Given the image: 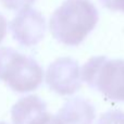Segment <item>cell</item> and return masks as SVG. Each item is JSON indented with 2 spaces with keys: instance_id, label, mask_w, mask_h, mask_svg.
<instances>
[{
  "instance_id": "cell-9",
  "label": "cell",
  "mask_w": 124,
  "mask_h": 124,
  "mask_svg": "<svg viewBox=\"0 0 124 124\" xmlns=\"http://www.w3.org/2000/svg\"><path fill=\"white\" fill-rule=\"evenodd\" d=\"M4 8L10 10H23L30 8L31 4L35 2V0H0Z\"/></svg>"
},
{
  "instance_id": "cell-12",
  "label": "cell",
  "mask_w": 124,
  "mask_h": 124,
  "mask_svg": "<svg viewBox=\"0 0 124 124\" xmlns=\"http://www.w3.org/2000/svg\"><path fill=\"white\" fill-rule=\"evenodd\" d=\"M7 33V20L3 15L0 13V43L2 41V39L4 38Z\"/></svg>"
},
{
  "instance_id": "cell-2",
  "label": "cell",
  "mask_w": 124,
  "mask_h": 124,
  "mask_svg": "<svg viewBox=\"0 0 124 124\" xmlns=\"http://www.w3.org/2000/svg\"><path fill=\"white\" fill-rule=\"evenodd\" d=\"M44 72L37 61L10 47L0 48V79L16 93L35 90Z\"/></svg>"
},
{
  "instance_id": "cell-3",
  "label": "cell",
  "mask_w": 124,
  "mask_h": 124,
  "mask_svg": "<svg viewBox=\"0 0 124 124\" xmlns=\"http://www.w3.org/2000/svg\"><path fill=\"white\" fill-rule=\"evenodd\" d=\"M81 78L108 99L124 102V60L93 57L83 65Z\"/></svg>"
},
{
  "instance_id": "cell-5",
  "label": "cell",
  "mask_w": 124,
  "mask_h": 124,
  "mask_svg": "<svg viewBox=\"0 0 124 124\" xmlns=\"http://www.w3.org/2000/svg\"><path fill=\"white\" fill-rule=\"evenodd\" d=\"M10 31L13 38L20 45L32 47L37 45L45 36V17L35 9H23L11 21Z\"/></svg>"
},
{
  "instance_id": "cell-6",
  "label": "cell",
  "mask_w": 124,
  "mask_h": 124,
  "mask_svg": "<svg viewBox=\"0 0 124 124\" xmlns=\"http://www.w3.org/2000/svg\"><path fill=\"white\" fill-rule=\"evenodd\" d=\"M56 116L60 124H93L95 108L88 100L75 97L64 103Z\"/></svg>"
},
{
  "instance_id": "cell-10",
  "label": "cell",
  "mask_w": 124,
  "mask_h": 124,
  "mask_svg": "<svg viewBox=\"0 0 124 124\" xmlns=\"http://www.w3.org/2000/svg\"><path fill=\"white\" fill-rule=\"evenodd\" d=\"M99 1L107 9L124 12V0H99Z\"/></svg>"
},
{
  "instance_id": "cell-13",
  "label": "cell",
  "mask_w": 124,
  "mask_h": 124,
  "mask_svg": "<svg viewBox=\"0 0 124 124\" xmlns=\"http://www.w3.org/2000/svg\"><path fill=\"white\" fill-rule=\"evenodd\" d=\"M0 124H8V123H6V122H1V121H0Z\"/></svg>"
},
{
  "instance_id": "cell-8",
  "label": "cell",
  "mask_w": 124,
  "mask_h": 124,
  "mask_svg": "<svg viewBox=\"0 0 124 124\" xmlns=\"http://www.w3.org/2000/svg\"><path fill=\"white\" fill-rule=\"evenodd\" d=\"M97 124H124V112L120 110H110L101 114Z\"/></svg>"
},
{
  "instance_id": "cell-11",
  "label": "cell",
  "mask_w": 124,
  "mask_h": 124,
  "mask_svg": "<svg viewBox=\"0 0 124 124\" xmlns=\"http://www.w3.org/2000/svg\"><path fill=\"white\" fill-rule=\"evenodd\" d=\"M35 124H60L56 116H52L50 113H46L40 120H38Z\"/></svg>"
},
{
  "instance_id": "cell-4",
  "label": "cell",
  "mask_w": 124,
  "mask_h": 124,
  "mask_svg": "<svg viewBox=\"0 0 124 124\" xmlns=\"http://www.w3.org/2000/svg\"><path fill=\"white\" fill-rule=\"evenodd\" d=\"M81 69L75 60L60 58L47 69L46 83L59 95H72L81 87Z\"/></svg>"
},
{
  "instance_id": "cell-7",
  "label": "cell",
  "mask_w": 124,
  "mask_h": 124,
  "mask_svg": "<svg viewBox=\"0 0 124 124\" xmlns=\"http://www.w3.org/2000/svg\"><path fill=\"white\" fill-rule=\"evenodd\" d=\"M47 113L45 101L38 96L30 95L21 98L11 109L13 124H35Z\"/></svg>"
},
{
  "instance_id": "cell-1",
  "label": "cell",
  "mask_w": 124,
  "mask_h": 124,
  "mask_svg": "<svg viewBox=\"0 0 124 124\" xmlns=\"http://www.w3.org/2000/svg\"><path fill=\"white\" fill-rule=\"evenodd\" d=\"M99 14L90 0H65L50 17V31L68 46L79 45L95 28Z\"/></svg>"
}]
</instances>
